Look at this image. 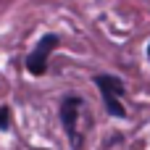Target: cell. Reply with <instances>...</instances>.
<instances>
[{
	"label": "cell",
	"instance_id": "1",
	"mask_svg": "<svg viewBox=\"0 0 150 150\" xmlns=\"http://www.w3.org/2000/svg\"><path fill=\"white\" fill-rule=\"evenodd\" d=\"M95 84H98V90H100V95H103V103H105L108 113L116 116V119H124V116H127V108H124V103H121V98H124V92H127L124 82H121L119 76H113V74H98V76H95Z\"/></svg>",
	"mask_w": 150,
	"mask_h": 150
},
{
	"label": "cell",
	"instance_id": "2",
	"mask_svg": "<svg viewBox=\"0 0 150 150\" xmlns=\"http://www.w3.org/2000/svg\"><path fill=\"white\" fill-rule=\"evenodd\" d=\"M79 108H82V98H74V95L66 98L63 105H61V121H63V129H66V134H69L74 150L82 148V134H79V127H76V121H79Z\"/></svg>",
	"mask_w": 150,
	"mask_h": 150
},
{
	"label": "cell",
	"instance_id": "3",
	"mask_svg": "<svg viewBox=\"0 0 150 150\" xmlns=\"http://www.w3.org/2000/svg\"><path fill=\"white\" fill-rule=\"evenodd\" d=\"M55 47H58V37H55V34H45V37L37 42V47L29 53V58H26V69H29V74L42 76L45 69H47V58H50V53H53Z\"/></svg>",
	"mask_w": 150,
	"mask_h": 150
},
{
	"label": "cell",
	"instance_id": "4",
	"mask_svg": "<svg viewBox=\"0 0 150 150\" xmlns=\"http://www.w3.org/2000/svg\"><path fill=\"white\" fill-rule=\"evenodd\" d=\"M8 124H11V108L0 105V129H8Z\"/></svg>",
	"mask_w": 150,
	"mask_h": 150
},
{
	"label": "cell",
	"instance_id": "5",
	"mask_svg": "<svg viewBox=\"0 0 150 150\" xmlns=\"http://www.w3.org/2000/svg\"><path fill=\"white\" fill-rule=\"evenodd\" d=\"M148 55H150V47H148Z\"/></svg>",
	"mask_w": 150,
	"mask_h": 150
}]
</instances>
